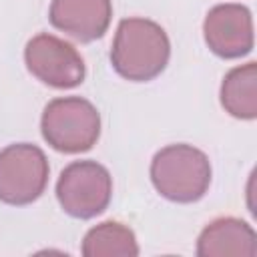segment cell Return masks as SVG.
I'll list each match as a JSON object with an SVG mask.
<instances>
[{"instance_id":"1","label":"cell","mask_w":257,"mask_h":257,"mask_svg":"<svg viewBox=\"0 0 257 257\" xmlns=\"http://www.w3.org/2000/svg\"><path fill=\"white\" fill-rule=\"evenodd\" d=\"M169 58L171 40L159 22L141 16L118 22L110 46V64L118 76L131 82H149L167 68Z\"/></svg>"},{"instance_id":"2","label":"cell","mask_w":257,"mask_h":257,"mask_svg":"<svg viewBox=\"0 0 257 257\" xmlns=\"http://www.w3.org/2000/svg\"><path fill=\"white\" fill-rule=\"evenodd\" d=\"M209 157L187 143L167 145L151 161V183L161 197L173 203H195L211 185Z\"/></svg>"},{"instance_id":"3","label":"cell","mask_w":257,"mask_h":257,"mask_svg":"<svg viewBox=\"0 0 257 257\" xmlns=\"http://www.w3.org/2000/svg\"><path fill=\"white\" fill-rule=\"evenodd\" d=\"M40 133L58 153H86L100 137V112L82 96H56L42 110Z\"/></svg>"},{"instance_id":"4","label":"cell","mask_w":257,"mask_h":257,"mask_svg":"<svg viewBox=\"0 0 257 257\" xmlns=\"http://www.w3.org/2000/svg\"><path fill=\"white\" fill-rule=\"evenodd\" d=\"M60 209L74 219H92L108 207L112 199V177L96 161L68 163L56 181Z\"/></svg>"},{"instance_id":"5","label":"cell","mask_w":257,"mask_h":257,"mask_svg":"<svg viewBox=\"0 0 257 257\" xmlns=\"http://www.w3.org/2000/svg\"><path fill=\"white\" fill-rule=\"evenodd\" d=\"M48 159L30 143H14L0 151V201L24 207L42 197L48 185Z\"/></svg>"},{"instance_id":"6","label":"cell","mask_w":257,"mask_h":257,"mask_svg":"<svg viewBox=\"0 0 257 257\" xmlns=\"http://www.w3.org/2000/svg\"><path fill=\"white\" fill-rule=\"evenodd\" d=\"M24 62L36 80L52 88H74L86 76L80 52L70 42L48 32H40L26 42Z\"/></svg>"},{"instance_id":"7","label":"cell","mask_w":257,"mask_h":257,"mask_svg":"<svg viewBox=\"0 0 257 257\" xmlns=\"http://www.w3.org/2000/svg\"><path fill=\"white\" fill-rule=\"evenodd\" d=\"M203 38L221 58H243L253 50L255 28L251 10L239 2L215 4L203 20Z\"/></svg>"},{"instance_id":"8","label":"cell","mask_w":257,"mask_h":257,"mask_svg":"<svg viewBox=\"0 0 257 257\" xmlns=\"http://www.w3.org/2000/svg\"><path fill=\"white\" fill-rule=\"evenodd\" d=\"M50 24L78 42H92L104 36L112 20V0H52Z\"/></svg>"},{"instance_id":"9","label":"cell","mask_w":257,"mask_h":257,"mask_svg":"<svg viewBox=\"0 0 257 257\" xmlns=\"http://www.w3.org/2000/svg\"><path fill=\"white\" fill-rule=\"evenodd\" d=\"M195 253L199 257H255V229L237 217L213 219L199 233Z\"/></svg>"},{"instance_id":"10","label":"cell","mask_w":257,"mask_h":257,"mask_svg":"<svg viewBox=\"0 0 257 257\" xmlns=\"http://www.w3.org/2000/svg\"><path fill=\"white\" fill-rule=\"evenodd\" d=\"M221 106L239 120L257 116V64L245 62L231 68L221 82Z\"/></svg>"},{"instance_id":"11","label":"cell","mask_w":257,"mask_h":257,"mask_svg":"<svg viewBox=\"0 0 257 257\" xmlns=\"http://www.w3.org/2000/svg\"><path fill=\"white\" fill-rule=\"evenodd\" d=\"M80 253L84 257H137L141 249L131 227L118 221H102L86 231Z\"/></svg>"}]
</instances>
